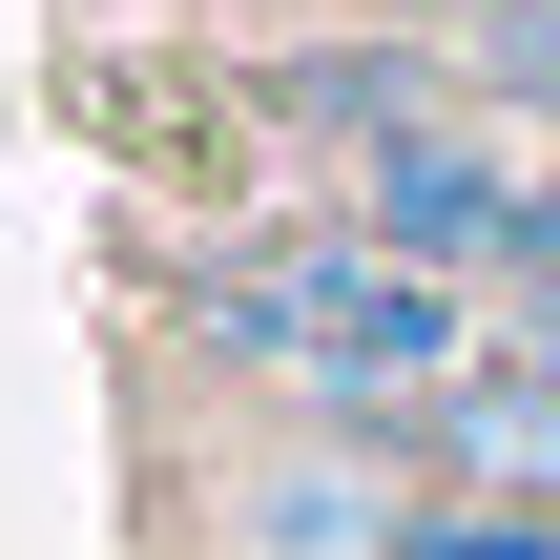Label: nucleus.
<instances>
[{"mask_svg": "<svg viewBox=\"0 0 560 560\" xmlns=\"http://www.w3.org/2000/svg\"><path fill=\"white\" fill-rule=\"evenodd\" d=\"M187 353H229V374L312 395L332 436H374V416H436L478 374V291L416 270V249H374V229H270V249L187 270Z\"/></svg>", "mask_w": 560, "mask_h": 560, "instance_id": "obj_1", "label": "nucleus"}, {"mask_svg": "<svg viewBox=\"0 0 560 560\" xmlns=\"http://www.w3.org/2000/svg\"><path fill=\"white\" fill-rule=\"evenodd\" d=\"M499 353H540V374H560V249H540V270H499Z\"/></svg>", "mask_w": 560, "mask_h": 560, "instance_id": "obj_6", "label": "nucleus"}, {"mask_svg": "<svg viewBox=\"0 0 560 560\" xmlns=\"http://www.w3.org/2000/svg\"><path fill=\"white\" fill-rule=\"evenodd\" d=\"M540 187H560V166H520V125H457V104L395 125V145H353V229L416 249V270H457V291L540 249Z\"/></svg>", "mask_w": 560, "mask_h": 560, "instance_id": "obj_2", "label": "nucleus"}, {"mask_svg": "<svg viewBox=\"0 0 560 560\" xmlns=\"http://www.w3.org/2000/svg\"><path fill=\"white\" fill-rule=\"evenodd\" d=\"M416 436H436V499H520V520H560V374H540V353H478Z\"/></svg>", "mask_w": 560, "mask_h": 560, "instance_id": "obj_4", "label": "nucleus"}, {"mask_svg": "<svg viewBox=\"0 0 560 560\" xmlns=\"http://www.w3.org/2000/svg\"><path fill=\"white\" fill-rule=\"evenodd\" d=\"M540 249H560V187H540ZM540 249H520V270H540Z\"/></svg>", "mask_w": 560, "mask_h": 560, "instance_id": "obj_7", "label": "nucleus"}, {"mask_svg": "<svg viewBox=\"0 0 560 560\" xmlns=\"http://www.w3.org/2000/svg\"><path fill=\"white\" fill-rule=\"evenodd\" d=\"M457 62H478L499 104H560V0H499V21H457Z\"/></svg>", "mask_w": 560, "mask_h": 560, "instance_id": "obj_5", "label": "nucleus"}, {"mask_svg": "<svg viewBox=\"0 0 560 560\" xmlns=\"http://www.w3.org/2000/svg\"><path fill=\"white\" fill-rule=\"evenodd\" d=\"M416 499H436V478L312 436V457H249V478H229V560H395V540H416Z\"/></svg>", "mask_w": 560, "mask_h": 560, "instance_id": "obj_3", "label": "nucleus"}]
</instances>
